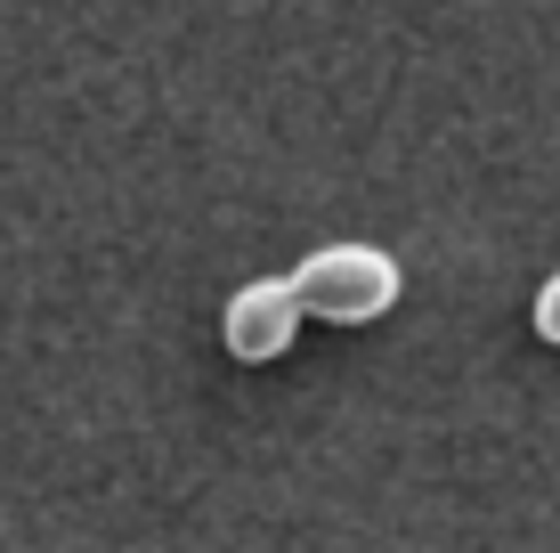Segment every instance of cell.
<instances>
[{
  "mask_svg": "<svg viewBox=\"0 0 560 553\" xmlns=\"http://www.w3.org/2000/svg\"><path fill=\"white\" fill-rule=\"evenodd\" d=\"M284 285H293L301 318H317V326H374V318L398 310L407 269H398L382 244H358L350 237V244H317Z\"/></svg>",
  "mask_w": 560,
  "mask_h": 553,
  "instance_id": "obj_1",
  "label": "cell"
},
{
  "mask_svg": "<svg viewBox=\"0 0 560 553\" xmlns=\"http://www.w3.org/2000/svg\"><path fill=\"white\" fill-rule=\"evenodd\" d=\"M301 334V301L284 277H253L228 293V318H220V342L228 358H244V367H268V358H284Z\"/></svg>",
  "mask_w": 560,
  "mask_h": 553,
  "instance_id": "obj_2",
  "label": "cell"
},
{
  "mask_svg": "<svg viewBox=\"0 0 560 553\" xmlns=\"http://www.w3.org/2000/svg\"><path fill=\"white\" fill-rule=\"evenodd\" d=\"M528 318H536V342H552V350H560V269L536 285V310Z\"/></svg>",
  "mask_w": 560,
  "mask_h": 553,
  "instance_id": "obj_3",
  "label": "cell"
}]
</instances>
